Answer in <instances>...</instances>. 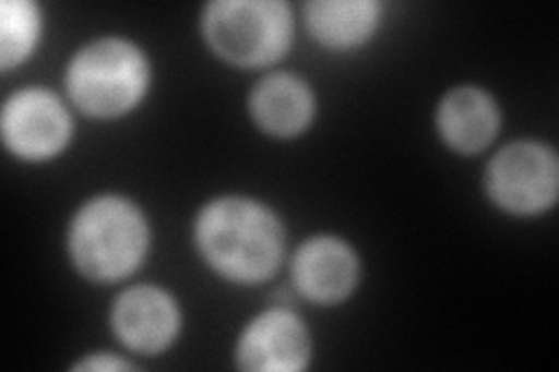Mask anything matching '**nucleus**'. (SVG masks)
Listing matches in <instances>:
<instances>
[{
	"label": "nucleus",
	"instance_id": "obj_9",
	"mask_svg": "<svg viewBox=\"0 0 559 372\" xmlns=\"http://www.w3.org/2000/svg\"><path fill=\"white\" fill-rule=\"evenodd\" d=\"M294 277L308 298L318 303H336L355 287L357 259L341 240L314 238L296 254Z\"/></svg>",
	"mask_w": 559,
	"mask_h": 372
},
{
	"label": "nucleus",
	"instance_id": "obj_13",
	"mask_svg": "<svg viewBox=\"0 0 559 372\" xmlns=\"http://www.w3.org/2000/svg\"><path fill=\"white\" fill-rule=\"evenodd\" d=\"M38 33V10L26 0H8L0 8V63L10 68L33 49Z\"/></svg>",
	"mask_w": 559,
	"mask_h": 372
},
{
	"label": "nucleus",
	"instance_id": "obj_2",
	"mask_svg": "<svg viewBox=\"0 0 559 372\" xmlns=\"http://www.w3.org/2000/svg\"><path fill=\"white\" fill-rule=\"evenodd\" d=\"M70 252L86 277L100 281L127 277L147 252L145 219L124 199H96L73 221Z\"/></svg>",
	"mask_w": 559,
	"mask_h": 372
},
{
	"label": "nucleus",
	"instance_id": "obj_11",
	"mask_svg": "<svg viewBox=\"0 0 559 372\" xmlns=\"http://www.w3.org/2000/svg\"><path fill=\"white\" fill-rule=\"evenodd\" d=\"M252 112L261 129L273 135L299 133L312 117L310 88L292 75H271L257 84Z\"/></svg>",
	"mask_w": 559,
	"mask_h": 372
},
{
	"label": "nucleus",
	"instance_id": "obj_1",
	"mask_svg": "<svg viewBox=\"0 0 559 372\" xmlns=\"http://www.w3.org/2000/svg\"><path fill=\"white\" fill-rule=\"evenodd\" d=\"M205 259L236 281H259L273 275L283 259V226L264 205L245 199L210 203L197 226Z\"/></svg>",
	"mask_w": 559,
	"mask_h": 372
},
{
	"label": "nucleus",
	"instance_id": "obj_10",
	"mask_svg": "<svg viewBox=\"0 0 559 372\" xmlns=\"http://www.w3.org/2000/svg\"><path fill=\"white\" fill-rule=\"evenodd\" d=\"M439 123L448 143L466 154H474L489 145L499 127V115L492 98L480 88H454L445 96Z\"/></svg>",
	"mask_w": 559,
	"mask_h": 372
},
{
	"label": "nucleus",
	"instance_id": "obj_5",
	"mask_svg": "<svg viewBox=\"0 0 559 372\" xmlns=\"http://www.w3.org/2000/svg\"><path fill=\"white\" fill-rule=\"evenodd\" d=\"M557 158L536 143H515L501 149L487 170V189L492 199L511 212L530 215L557 196Z\"/></svg>",
	"mask_w": 559,
	"mask_h": 372
},
{
	"label": "nucleus",
	"instance_id": "obj_12",
	"mask_svg": "<svg viewBox=\"0 0 559 372\" xmlns=\"http://www.w3.org/2000/svg\"><path fill=\"white\" fill-rule=\"evenodd\" d=\"M376 20L378 5L371 0H320L308 5L312 35L331 47L359 45L373 31Z\"/></svg>",
	"mask_w": 559,
	"mask_h": 372
},
{
	"label": "nucleus",
	"instance_id": "obj_8",
	"mask_svg": "<svg viewBox=\"0 0 559 372\" xmlns=\"http://www.w3.org/2000/svg\"><path fill=\"white\" fill-rule=\"evenodd\" d=\"M112 322L127 347L156 353L170 345L180 319L168 293L156 287H133L117 300Z\"/></svg>",
	"mask_w": 559,
	"mask_h": 372
},
{
	"label": "nucleus",
	"instance_id": "obj_3",
	"mask_svg": "<svg viewBox=\"0 0 559 372\" xmlns=\"http://www.w3.org/2000/svg\"><path fill=\"white\" fill-rule=\"evenodd\" d=\"M147 86V63L124 40L84 47L68 73L70 96L94 117H117L140 100Z\"/></svg>",
	"mask_w": 559,
	"mask_h": 372
},
{
	"label": "nucleus",
	"instance_id": "obj_7",
	"mask_svg": "<svg viewBox=\"0 0 559 372\" xmlns=\"http://www.w3.org/2000/svg\"><path fill=\"white\" fill-rule=\"evenodd\" d=\"M308 333L287 310L261 314L245 331L238 347V363L245 370L289 372L308 363Z\"/></svg>",
	"mask_w": 559,
	"mask_h": 372
},
{
	"label": "nucleus",
	"instance_id": "obj_14",
	"mask_svg": "<svg viewBox=\"0 0 559 372\" xmlns=\"http://www.w3.org/2000/svg\"><path fill=\"white\" fill-rule=\"evenodd\" d=\"M80 370H127L131 368L129 363L124 361H117V359H108V357H96V359H90L78 365Z\"/></svg>",
	"mask_w": 559,
	"mask_h": 372
},
{
	"label": "nucleus",
	"instance_id": "obj_6",
	"mask_svg": "<svg viewBox=\"0 0 559 372\" xmlns=\"http://www.w3.org/2000/svg\"><path fill=\"white\" fill-rule=\"evenodd\" d=\"M3 133L5 143L20 156L47 158L68 143L70 119L55 96L28 88L8 100Z\"/></svg>",
	"mask_w": 559,
	"mask_h": 372
},
{
	"label": "nucleus",
	"instance_id": "obj_4",
	"mask_svg": "<svg viewBox=\"0 0 559 372\" xmlns=\"http://www.w3.org/2000/svg\"><path fill=\"white\" fill-rule=\"evenodd\" d=\"M205 35L226 61L264 65L285 55L292 38V14L285 3L224 0L207 5Z\"/></svg>",
	"mask_w": 559,
	"mask_h": 372
}]
</instances>
